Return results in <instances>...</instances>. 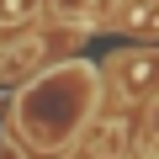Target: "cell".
Here are the masks:
<instances>
[{
  "label": "cell",
  "mask_w": 159,
  "mask_h": 159,
  "mask_svg": "<svg viewBox=\"0 0 159 159\" xmlns=\"http://www.w3.org/2000/svg\"><path fill=\"white\" fill-rule=\"evenodd\" d=\"M159 64L148 58V53H127L122 64H117V85L122 90H133V96H143V85H148V74H154Z\"/></svg>",
  "instance_id": "1"
},
{
  "label": "cell",
  "mask_w": 159,
  "mask_h": 159,
  "mask_svg": "<svg viewBox=\"0 0 159 159\" xmlns=\"http://www.w3.org/2000/svg\"><path fill=\"white\" fill-rule=\"evenodd\" d=\"M32 16H37V0H0V21L21 27V21H32Z\"/></svg>",
  "instance_id": "2"
},
{
  "label": "cell",
  "mask_w": 159,
  "mask_h": 159,
  "mask_svg": "<svg viewBox=\"0 0 159 159\" xmlns=\"http://www.w3.org/2000/svg\"><path fill=\"white\" fill-rule=\"evenodd\" d=\"M85 11H90V0H53V16H64V21L69 16H85Z\"/></svg>",
  "instance_id": "3"
},
{
  "label": "cell",
  "mask_w": 159,
  "mask_h": 159,
  "mask_svg": "<svg viewBox=\"0 0 159 159\" xmlns=\"http://www.w3.org/2000/svg\"><path fill=\"white\" fill-rule=\"evenodd\" d=\"M148 133H159V101H154V111H148Z\"/></svg>",
  "instance_id": "4"
}]
</instances>
